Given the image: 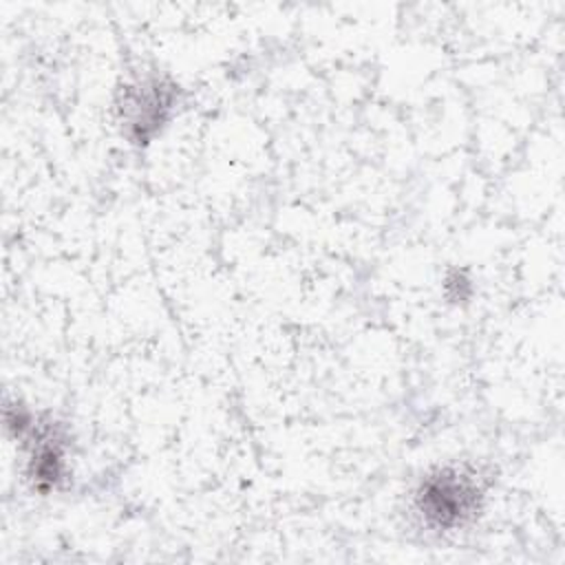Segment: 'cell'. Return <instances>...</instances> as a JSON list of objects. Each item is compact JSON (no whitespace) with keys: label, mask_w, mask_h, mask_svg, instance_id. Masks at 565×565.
<instances>
[{"label":"cell","mask_w":565,"mask_h":565,"mask_svg":"<svg viewBox=\"0 0 565 565\" xmlns=\"http://www.w3.org/2000/svg\"><path fill=\"white\" fill-rule=\"evenodd\" d=\"M126 106L130 108V124L137 128V137L143 139L163 124L166 110L170 108V97L163 93L159 82H152L148 88H141V93H132Z\"/></svg>","instance_id":"7a4b0ae2"},{"label":"cell","mask_w":565,"mask_h":565,"mask_svg":"<svg viewBox=\"0 0 565 565\" xmlns=\"http://www.w3.org/2000/svg\"><path fill=\"white\" fill-rule=\"evenodd\" d=\"M481 497V486L472 475L441 468L422 481L417 490V508L433 527H455L475 516Z\"/></svg>","instance_id":"6da1fadb"}]
</instances>
